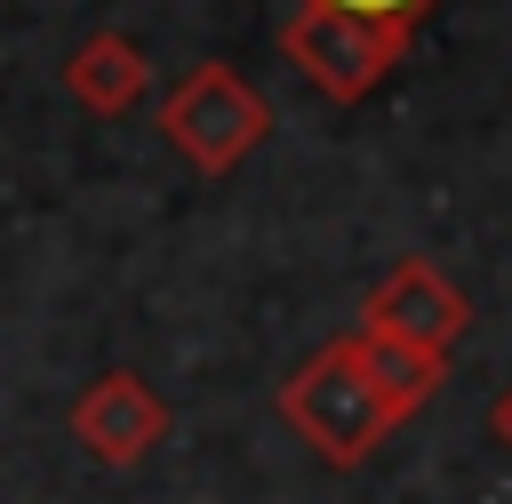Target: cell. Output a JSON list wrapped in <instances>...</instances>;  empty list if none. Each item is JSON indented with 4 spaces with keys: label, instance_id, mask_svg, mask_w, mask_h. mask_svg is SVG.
Returning a JSON list of instances; mask_svg holds the SVG:
<instances>
[{
    "label": "cell",
    "instance_id": "6da1fadb",
    "mask_svg": "<svg viewBox=\"0 0 512 504\" xmlns=\"http://www.w3.org/2000/svg\"><path fill=\"white\" fill-rule=\"evenodd\" d=\"M280 416H288V432L320 456V464H336V472H352V464H368L376 448H384V432L400 424L392 408H384V392H376V376H368V352H360V336H336V344H320L288 384H280Z\"/></svg>",
    "mask_w": 512,
    "mask_h": 504
},
{
    "label": "cell",
    "instance_id": "5b68a950",
    "mask_svg": "<svg viewBox=\"0 0 512 504\" xmlns=\"http://www.w3.org/2000/svg\"><path fill=\"white\" fill-rule=\"evenodd\" d=\"M160 440H168V400H160L136 368H112V376H96V384L72 400V448H80L88 464L128 472V464H144Z\"/></svg>",
    "mask_w": 512,
    "mask_h": 504
},
{
    "label": "cell",
    "instance_id": "52a82bcc",
    "mask_svg": "<svg viewBox=\"0 0 512 504\" xmlns=\"http://www.w3.org/2000/svg\"><path fill=\"white\" fill-rule=\"evenodd\" d=\"M360 336V328H352ZM360 352H368V376H376V392H384V408L408 424L440 384H448V352H424V344H400V336H360Z\"/></svg>",
    "mask_w": 512,
    "mask_h": 504
},
{
    "label": "cell",
    "instance_id": "ba28073f",
    "mask_svg": "<svg viewBox=\"0 0 512 504\" xmlns=\"http://www.w3.org/2000/svg\"><path fill=\"white\" fill-rule=\"evenodd\" d=\"M312 8H344V16H376V24H424L440 0H312Z\"/></svg>",
    "mask_w": 512,
    "mask_h": 504
},
{
    "label": "cell",
    "instance_id": "3957f363",
    "mask_svg": "<svg viewBox=\"0 0 512 504\" xmlns=\"http://www.w3.org/2000/svg\"><path fill=\"white\" fill-rule=\"evenodd\" d=\"M160 136H168L200 176H232V168L272 136V104H264L232 64H192V72L160 96Z\"/></svg>",
    "mask_w": 512,
    "mask_h": 504
},
{
    "label": "cell",
    "instance_id": "9c48e42d",
    "mask_svg": "<svg viewBox=\"0 0 512 504\" xmlns=\"http://www.w3.org/2000/svg\"><path fill=\"white\" fill-rule=\"evenodd\" d=\"M488 432L512 448V392H496V408H488Z\"/></svg>",
    "mask_w": 512,
    "mask_h": 504
},
{
    "label": "cell",
    "instance_id": "277c9868",
    "mask_svg": "<svg viewBox=\"0 0 512 504\" xmlns=\"http://www.w3.org/2000/svg\"><path fill=\"white\" fill-rule=\"evenodd\" d=\"M464 328H472V296L432 256H400L360 304V336H400V344H424V352H456Z\"/></svg>",
    "mask_w": 512,
    "mask_h": 504
},
{
    "label": "cell",
    "instance_id": "7a4b0ae2",
    "mask_svg": "<svg viewBox=\"0 0 512 504\" xmlns=\"http://www.w3.org/2000/svg\"><path fill=\"white\" fill-rule=\"evenodd\" d=\"M408 40H416V24H376V16H344V8H312V0H296V8L280 16L288 64H296L328 104H360L368 88H384L392 64L408 56Z\"/></svg>",
    "mask_w": 512,
    "mask_h": 504
},
{
    "label": "cell",
    "instance_id": "8992f818",
    "mask_svg": "<svg viewBox=\"0 0 512 504\" xmlns=\"http://www.w3.org/2000/svg\"><path fill=\"white\" fill-rule=\"evenodd\" d=\"M144 88H152V64H144V48H136L128 32H88V40L64 56V96H72L80 112H96V120L136 112Z\"/></svg>",
    "mask_w": 512,
    "mask_h": 504
}]
</instances>
